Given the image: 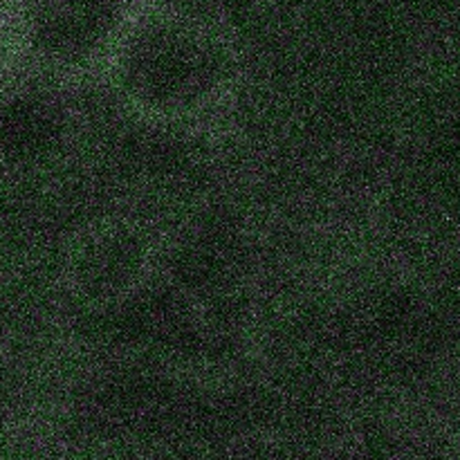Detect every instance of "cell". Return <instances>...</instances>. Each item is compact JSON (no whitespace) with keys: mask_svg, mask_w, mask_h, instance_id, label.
<instances>
[{"mask_svg":"<svg viewBox=\"0 0 460 460\" xmlns=\"http://www.w3.org/2000/svg\"><path fill=\"white\" fill-rule=\"evenodd\" d=\"M0 3H4V0H0Z\"/></svg>","mask_w":460,"mask_h":460,"instance_id":"cell-3","label":"cell"},{"mask_svg":"<svg viewBox=\"0 0 460 460\" xmlns=\"http://www.w3.org/2000/svg\"><path fill=\"white\" fill-rule=\"evenodd\" d=\"M133 0H21L31 45L48 54H90L128 25Z\"/></svg>","mask_w":460,"mask_h":460,"instance_id":"cell-1","label":"cell"},{"mask_svg":"<svg viewBox=\"0 0 460 460\" xmlns=\"http://www.w3.org/2000/svg\"><path fill=\"white\" fill-rule=\"evenodd\" d=\"M155 3L162 4V9L171 13H184V9H191L193 4H202V3H216V0H155Z\"/></svg>","mask_w":460,"mask_h":460,"instance_id":"cell-2","label":"cell"}]
</instances>
